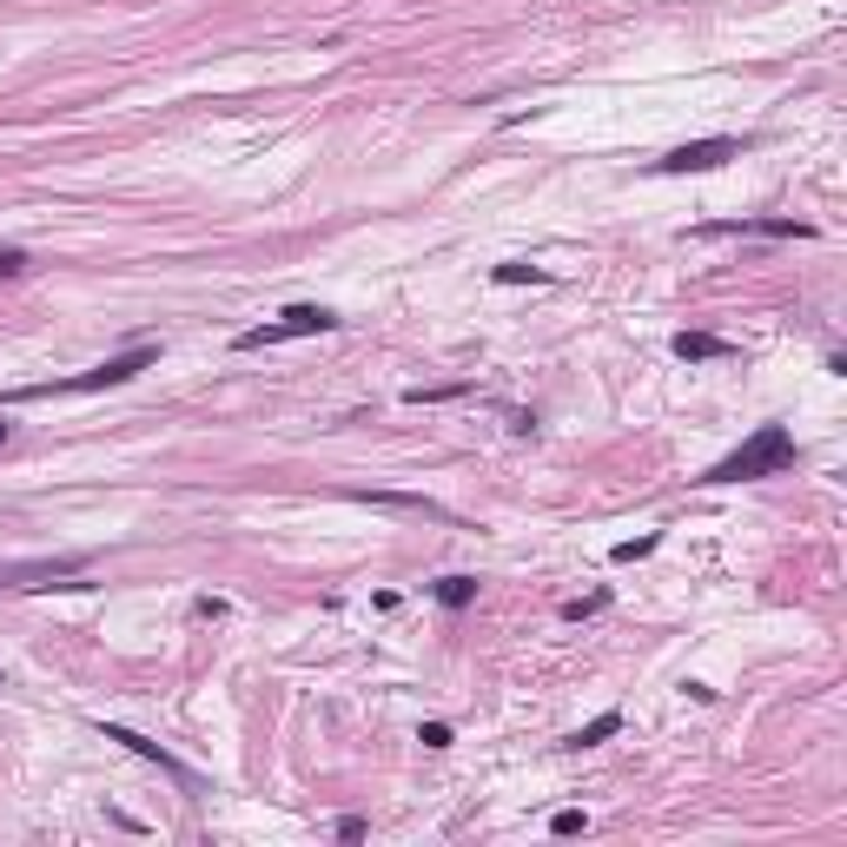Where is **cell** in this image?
<instances>
[{
  "instance_id": "cell-3",
  "label": "cell",
  "mask_w": 847,
  "mask_h": 847,
  "mask_svg": "<svg viewBox=\"0 0 847 847\" xmlns=\"http://www.w3.org/2000/svg\"><path fill=\"white\" fill-rule=\"evenodd\" d=\"M318 331H337V311H324V305H285L272 324L239 331V352H272V345H285V337H318Z\"/></svg>"
},
{
  "instance_id": "cell-6",
  "label": "cell",
  "mask_w": 847,
  "mask_h": 847,
  "mask_svg": "<svg viewBox=\"0 0 847 847\" xmlns=\"http://www.w3.org/2000/svg\"><path fill=\"white\" fill-rule=\"evenodd\" d=\"M100 735H106V742H119V748H133V755H146V762H159L165 775H180V781H193V775H186V768H180L173 755H165L159 742H146V735H133V729H119V722H100Z\"/></svg>"
},
{
  "instance_id": "cell-12",
  "label": "cell",
  "mask_w": 847,
  "mask_h": 847,
  "mask_svg": "<svg viewBox=\"0 0 847 847\" xmlns=\"http://www.w3.org/2000/svg\"><path fill=\"white\" fill-rule=\"evenodd\" d=\"M655 543H662V537H629V543H616V550H609V563H642Z\"/></svg>"
},
{
  "instance_id": "cell-13",
  "label": "cell",
  "mask_w": 847,
  "mask_h": 847,
  "mask_svg": "<svg viewBox=\"0 0 847 847\" xmlns=\"http://www.w3.org/2000/svg\"><path fill=\"white\" fill-rule=\"evenodd\" d=\"M596 609H609V590H596V596H576V603H563V622H583V616H596Z\"/></svg>"
},
{
  "instance_id": "cell-15",
  "label": "cell",
  "mask_w": 847,
  "mask_h": 847,
  "mask_svg": "<svg viewBox=\"0 0 847 847\" xmlns=\"http://www.w3.org/2000/svg\"><path fill=\"white\" fill-rule=\"evenodd\" d=\"M417 742H424V748H450L457 735H450V722H424V729H417Z\"/></svg>"
},
{
  "instance_id": "cell-14",
  "label": "cell",
  "mask_w": 847,
  "mask_h": 847,
  "mask_svg": "<svg viewBox=\"0 0 847 847\" xmlns=\"http://www.w3.org/2000/svg\"><path fill=\"white\" fill-rule=\"evenodd\" d=\"M583 827H590V814H583V808H563V814L550 821V834H563V840H570V834H583Z\"/></svg>"
},
{
  "instance_id": "cell-11",
  "label": "cell",
  "mask_w": 847,
  "mask_h": 847,
  "mask_svg": "<svg viewBox=\"0 0 847 847\" xmlns=\"http://www.w3.org/2000/svg\"><path fill=\"white\" fill-rule=\"evenodd\" d=\"M496 285H550L543 265H496Z\"/></svg>"
},
{
  "instance_id": "cell-10",
  "label": "cell",
  "mask_w": 847,
  "mask_h": 847,
  "mask_svg": "<svg viewBox=\"0 0 847 847\" xmlns=\"http://www.w3.org/2000/svg\"><path fill=\"white\" fill-rule=\"evenodd\" d=\"M616 729H622V716H616V709H609V716H596V722H583V729H576V735H570V748H596V742H609V735H616Z\"/></svg>"
},
{
  "instance_id": "cell-16",
  "label": "cell",
  "mask_w": 847,
  "mask_h": 847,
  "mask_svg": "<svg viewBox=\"0 0 847 847\" xmlns=\"http://www.w3.org/2000/svg\"><path fill=\"white\" fill-rule=\"evenodd\" d=\"M27 272V252L21 245H0V278H21Z\"/></svg>"
},
{
  "instance_id": "cell-5",
  "label": "cell",
  "mask_w": 847,
  "mask_h": 847,
  "mask_svg": "<svg viewBox=\"0 0 847 847\" xmlns=\"http://www.w3.org/2000/svg\"><path fill=\"white\" fill-rule=\"evenodd\" d=\"M742 146L722 133V139H689V146H675L668 159H655V173H716V165H729Z\"/></svg>"
},
{
  "instance_id": "cell-1",
  "label": "cell",
  "mask_w": 847,
  "mask_h": 847,
  "mask_svg": "<svg viewBox=\"0 0 847 847\" xmlns=\"http://www.w3.org/2000/svg\"><path fill=\"white\" fill-rule=\"evenodd\" d=\"M794 431L788 424H762L742 450H729L722 463H709L702 470V483H755V477H781V470H794Z\"/></svg>"
},
{
  "instance_id": "cell-8",
  "label": "cell",
  "mask_w": 847,
  "mask_h": 847,
  "mask_svg": "<svg viewBox=\"0 0 847 847\" xmlns=\"http://www.w3.org/2000/svg\"><path fill=\"white\" fill-rule=\"evenodd\" d=\"M702 232H755V239H814L801 219H735V226H702Z\"/></svg>"
},
{
  "instance_id": "cell-7",
  "label": "cell",
  "mask_w": 847,
  "mask_h": 847,
  "mask_svg": "<svg viewBox=\"0 0 847 847\" xmlns=\"http://www.w3.org/2000/svg\"><path fill=\"white\" fill-rule=\"evenodd\" d=\"M675 358H683V365H709V358H735V345L716 337V331H683V337H675Z\"/></svg>"
},
{
  "instance_id": "cell-18",
  "label": "cell",
  "mask_w": 847,
  "mask_h": 847,
  "mask_svg": "<svg viewBox=\"0 0 847 847\" xmlns=\"http://www.w3.org/2000/svg\"><path fill=\"white\" fill-rule=\"evenodd\" d=\"M8 437H14V424H8V417H0V444H8Z\"/></svg>"
},
{
  "instance_id": "cell-9",
  "label": "cell",
  "mask_w": 847,
  "mask_h": 847,
  "mask_svg": "<svg viewBox=\"0 0 847 847\" xmlns=\"http://www.w3.org/2000/svg\"><path fill=\"white\" fill-rule=\"evenodd\" d=\"M431 596H437L444 609H470V603H477V576H437Z\"/></svg>"
},
{
  "instance_id": "cell-4",
  "label": "cell",
  "mask_w": 847,
  "mask_h": 847,
  "mask_svg": "<svg viewBox=\"0 0 847 847\" xmlns=\"http://www.w3.org/2000/svg\"><path fill=\"white\" fill-rule=\"evenodd\" d=\"M93 557L73 550V557H34V563H0V590H80L67 576H80Z\"/></svg>"
},
{
  "instance_id": "cell-17",
  "label": "cell",
  "mask_w": 847,
  "mask_h": 847,
  "mask_svg": "<svg viewBox=\"0 0 847 847\" xmlns=\"http://www.w3.org/2000/svg\"><path fill=\"white\" fill-rule=\"evenodd\" d=\"M365 834H371V827H365L358 814H345V821H337V840H365Z\"/></svg>"
},
{
  "instance_id": "cell-2",
  "label": "cell",
  "mask_w": 847,
  "mask_h": 847,
  "mask_svg": "<svg viewBox=\"0 0 847 847\" xmlns=\"http://www.w3.org/2000/svg\"><path fill=\"white\" fill-rule=\"evenodd\" d=\"M152 345H133V352H119V358H106V365H93V371H80V378H54V385H21V391H8V404H34V398H87V391H113V385H126V378H139V371H152Z\"/></svg>"
}]
</instances>
